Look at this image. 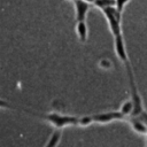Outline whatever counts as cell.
Here are the masks:
<instances>
[{
  "label": "cell",
  "mask_w": 147,
  "mask_h": 147,
  "mask_svg": "<svg viewBox=\"0 0 147 147\" xmlns=\"http://www.w3.org/2000/svg\"><path fill=\"white\" fill-rule=\"evenodd\" d=\"M131 0H116V7L121 10V11H123V9L125 8V6L130 2Z\"/></svg>",
  "instance_id": "cell-13"
},
{
  "label": "cell",
  "mask_w": 147,
  "mask_h": 147,
  "mask_svg": "<svg viewBox=\"0 0 147 147\" xmlns=\"http://www.w3.org/2000/svg\"><path fill=\"white\" fill-rule=\"evenodd\" d=\"M92 5L101 10V9L110 7V6H116V0H94V2Z\"/></svg>",
  "instance_id": "cell-11"
},
{
  "label": "cell",
  "mask_w": 147,
  "mask_h": 147,
  "mask_svg": "<svg viewBox=\"0 0 147 147\" xmlns=\"http://www.w3.org/2000/svg\"><path fill=\"white\" fill-rule=\"evenodd\" d=\"M93 122L99 123V124H107L113 121H118V119H125L126 117L122 115L119 110H113V111H106V113H100V114H94L92 115Z\"/></svg>",
  "instance_id": "cell-5"
},
{
  "label": "cell",
  "mask_w": 147,
  "mask_h": 147,
  "mask_svg": "<svg viewBox=\"0 0 147 147\" xmlns=\"http://www.w3.org/2000/svg\"><path fill=\"white\" fill-rule=\"evenodd\" d=\"M145 144H146V146H147V136H146V142H145Z\"/></svg>",
  "instance_id": "cell-15"
},
{
  "label": "cell",
  "mask_w": 147,
  "mask_h": 147,
  "mask_svg": "<svg viewBox=\"0 0 147 147\" xmlns=\"http://www.w3.org/2000/svg\"><path fill=\"white\" fill-rule=\"evenodd\" d=\"M101 11L107 20L109 31L113 34V37L121 34L122 33V11L116 6L103 8L101 9Z\"/></svg>",
  "instance_id": "cell-3"
},
{
  "label": "cell",
  "mask_w": 147,
  "mask_h": 147,
  "mask_svg": "<svg viewBox=\"0 0 147 147\" xmlns=\"http://www.w3.org/2000/svg\"><path fill=\"white\" fill-rule=\"evenodd\" d=\"M119 111H121L122 115L125 116V117L131 116L132 113H133V102H132V100L130 99V100H127V101H124V102L121 105V107H119Z\"/></svg>",
  "instance_id": "cell-10"
},
{
  "label": "cell",
  "mask_w": 147,
  "mask_h": 147,
  "mask_svg": "<svg viewBox=\"0 0 147 147\" xmlns=\"http://www.w3.org/2000/svg\"><path fill=\"white\" fill-rule=\"evenodd\" d=\"M127 121H129V124L134 132H137L139 134H147L146 125L138 116H129Z\"/></svg>",
  "instance_id": "cell-7"
},
{
  "label": "cell",
  "mask_w": 147,
  "mask_h": 147,
  "mask_svg": "<svg viewBox=\"0 0 147 147\" xmlns=\"http://www.w3.org/2000/svg\"><path fill=\"white\" fill-rule=\"evenodd\" d=\"M84 1H86V2H90V3H93V2H94V0H84Z\"/></svg>",
  "instance_id": "cell-14"
},
{
  "label": "cell",
  "mask_w": 147,
  "mask_h": 147,
  "mask_svg": "<svg viewBox=\"0 0 147 147\" xmlns=\"http://www.w3.org/2000/svg\"><path fill=\"white\" fill-rule=\"evenodd\" d=\"M76 33L80 42H86L87 36H88V30L85 21H77L76 23Z\"/></svg>",
  "instance_id": "cell-8"
},
{
  "label": "cell",
  "mask_w": 147,
  "mask_h": 147,
  "mask_svg": "<svg viewBox=\"0 0 147 147\" xmlns=\"http://www.w3.org/2000/svg\"><path fill=\"white\" fill-rule=\"evenodd\" d=\"M61 137H62V131H61V129H55V130L52 132V134L49 136V138H48L47 142L45 144V146H46V147H55V146H57V145L60 144Z\"/></svg>",
  "instance_id": "cell-9"
},
{
  "label": "cell",
  "mask_w": 147,
  "mask_h": 147,
  "mask_svg": "<svg viewBox=\"0 0 147 147\" xmlns=\"http://www.w3.org/2000/svg\"><path fill=\"white\" fill-rule=\"evenodd\" d=\"M93 123V118H92V116H82V117H78V125L79 126H83V127H85V126H88V125H91Z\"/></svg>",
  "instance_id": "cell-12"
},
{
  "label": "cell",
  "mask_w": 147,
  "mask_h": 147,
  "mask_svg": "<svg viewBox=\"0 0 147 147\" xmlns=\"http://www.w3.org/2000/svg\"><path fill=\"white\" fill-rule=\"evenodd\" d=\"M114 49H115V53H116V56L118 57V60L123 63V64H126L129 63V55H127V52H126V46H125V41H124V38L121 34H117V36H114Z\"/></svg>",
  "instance_id": "cell-4"
},
{
  "label": "cell",
  "mask_w": 147,
  "mask_h": 147,
  "mask_svg": "<svg viewBox=\"0 0 147 147\" xmlns=\"http://www.w3.org/2000/svg\"><path fill=\"white\" fill-rule=\"evenodd\" d=\"M74 1V6H75V18L76 21H85L91 3L86 2L84 0H72Z\"/></svg>",
  "instance_id": "cell-6"
},
{
  "label": "cell",
  "mask_w": 147,
  "mask_h": 147,
  "mask_svg": "<svg viewBox=\"0 0 147 147\" xmlns=\"http://www.w3.org/2000/svg\"><path fill=\"white\" fill-rule=\"evenodd\" d=\"M28 114L39 117L48 123H51L55 129H62L64 126L69 125H78V117L71 116V115H63L60 113H47V114H38V113H32L25 110Z\"/></svg>",
  "instance_id": "cell-1"
},
{
  "label": "cell",
  "mask_w": 147,
  "mask_h": 147,
  "mask_svg": "<svg viewBox=\"0 0 147 147\" xmlns=\"http://www.w3.org/2000/svg\"><path fill=\"white\" fill-rule=\"evenodd\" d=\"M126 74H127V78H129V85H130V92H131V100L133 102V113L131 116H138L145 108H144V102L140 96V93L138 91V86L136 84V79H134V75L131 68L130 62L124 64Z\"/></svg>",
  "instance_id": "cell-2"
}]
</instances>
